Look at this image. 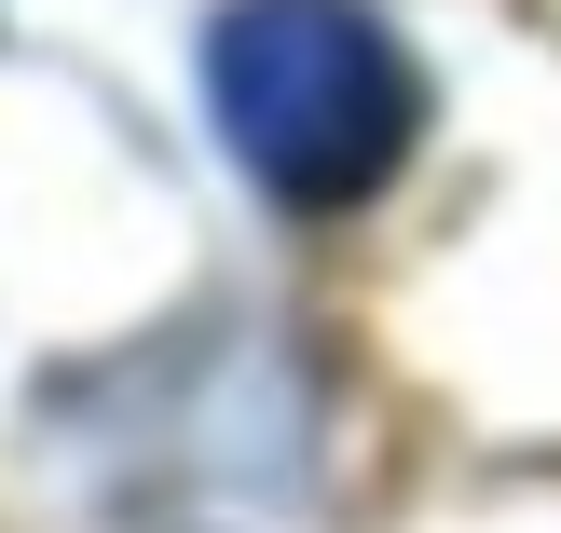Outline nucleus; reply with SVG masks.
I'll use <instances>...</instances> for the list:
<instances>
[{
	"label": "nucleus",
	"instance_id": "1",
	"mask_svg": "<svg viewBox=\"0 0 561 533\" xmlns=\"http://www.w3.org/2000/svg\"><path fill=\"white\" fill-rule=\"evenodd\" d=\"M206 109L274 206H356L398 178L425 124V69L370 0H219Z\"/></svg>",
	"mask_w": 561,
	"mask_h": 533
}]
</instances>
